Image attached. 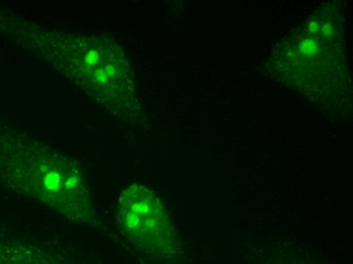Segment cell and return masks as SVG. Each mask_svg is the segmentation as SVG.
I'll list each match as a JSON object with an SVG mask.
<instances>
[{"mask_svg": "<svg viewBox=\"0 0 353 264\" xmlns=\"http://www.w3.org/2000/svg\"><path fill=\"white\" fill-rule=\"evenodd\" d=\"M0 32L50 64L114 117L148 128L134 72L117 41L45 27L6 12H0Z\"/></svg>", "mask_w": 353, "mask_h": 264, "instance_id": "cell-1", "label": "cell"}, {"mask_svg": "<svg viewBox=\"0 0 353 264\" xmlns=\"http://www.w3.org/2000/svg\"><path fill=\"white\" fill-rule=\"evenodd\" d=\"M267 70L279 83L324 106L352 102L344 19L332 6H320L271 51Z\"/></svg>", "mask_w": 353, "mask_h": 264, "instance_id": "cell-2", "label": "cell"}, {"mask_svg": "<svg viewBox=\"0 0 353 264\" xmlns=\"http://www.w3.org/2000/svg\"><path fill=\"white\" fill-rule=\"evenodd\" d=\"M0 185L46 205L71 222L101 226L79 163L3 124H0Z\"/></svg>", "mask_w": 353, "mask_h": 264, "instance_id": "cell-3", "label": "cell"}, {"mask_svg": "<svg viewBox=\"0 0 353 264\" xmlns=\"http://www.w3.org/2000/svg\"><path fill=\"white\" fill-rule=\"evenodd\" d=\"M116 224L137 252L157 264H176L184 256L182 238L169 210L150 186L134 182L118 197Z\"/></svg>", "mask_w": 353, "mask_h": 264, "instance_id": "cell-4", "label": "cell"}, {"mask_svg": "<svg viewBox=\"0 0 353 264\" xmlns=\"http://www.w3.org/2000/svg\"><path fill=\"white\" fill-rule=\"evenodd\" d=\"M0 264H79L74 259L25 239L0 235Z\"/></svg>", "mask_w": 353, "mask_h": 264, "instance_id": "cell-5", "label": "cell"}, {"mask_svg": "<svg viewBox=\"0 0 353 264\" xmlns=\"http://www.w3.org/2000/svg\"><path fill=\"white\" fill-rule=\"evenodd\" d=\"M266 264H313L300 257L292 256V255H279L272 256Z\"/></svg>", "mask_w": 353, "mask_h": 264, "instance_id": "cell-6", "label": "cell"}]
</instances>
